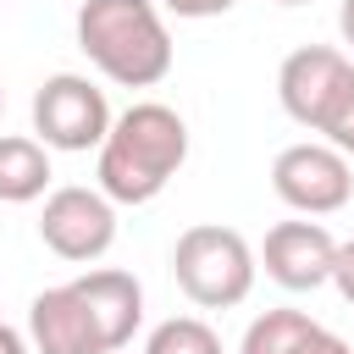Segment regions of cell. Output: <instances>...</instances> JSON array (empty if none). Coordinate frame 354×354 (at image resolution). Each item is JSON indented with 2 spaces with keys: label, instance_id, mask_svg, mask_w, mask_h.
Here are the masks:
<instances>
[{
  "label": "cell",
  "instance_id": "obj_19",
  "mask_svg": "<svg viewBox=\"0 0 354 354\" xmlns=\"http://www.w3.org/2000/svg\"><path fill=\"white\" fill-rule=\"evenodd\" d=\"M337 33H343V44L354 50V0H343V6H337Z\"/></svg>",
  "mask_w": 354,
  "mask_h": 354
},
{
  "label": "cell",
  "instance_id": "obj_1",
  "mask_svg": "<svg viewBox=\"0 0 354 354\" xmlns=\"http://www.w3.org/2000/svg\"><path fill=\"white\" fill-rule=\"evenodd\" d=\"M94 155V188L111 205H149L188 160V122L166 100H133L122 116H111V133Z\"/></svg>",
  "mask_w": 354,
  "mask_h": 354
},
{
  "label": "cell",
  "instance_id": "obj_20",
  "mask_svg": "<svg viewBox=\"0 0 354 354\" xmlns=\"http://www.w3.org/2000/svg\"><path fill=\"white\" fill-rule=\"evenodd\" d=\"M277 6H310V0H277Z\"/></svg>",
  "mask_w": 354,
  "mask_h": 354
},
{
  "label": "cell",
  "instance_id": "obj_15",
  "mask_svg": "<svg viewBox=\"0 0 354 354\" xmlns=\"http://www.w3.org/2000/svg\"><path fill=\"white\" fill-rule=\"evenodd\" d=\"M293 354H354V348H348V337H337L332 326H321V321H315V326L293 343Z\"/></svg>",
  "mask_w": 354,
  "mask_h": 354
},
{
  "label": "cell",
  "instance_id": "obj_8",
  "mask_svg": "<svg viewBox=\"0 0 354 354\" xmlns=\"http://www.w3.org/2000/svg\"><path fill=\"white\" fill-rule=\"evenodd\" d=\"M348 55L337 50V44H299L282 66H277V100H282V111L299 122V127H321V116H326V105L337 100V88H343V77H348Z\"/></svg>",
  "mask_w": 354,
  "mask_h": 354
},
{
  "label": "cell",
  "instance_id": "obj_5",
  "mask_svg": "<svg viewBox=\"0 0 354 354\" xmlns=\"http://www.w3.org/2000/svg\"><path fill=\"white\" fill-rule=\"evenodd\" d=\"M271 188L288 210L299 216H337L348 199H354V166L348 155H337L332 144L321 138H304V144H288L277 149L271 160Z\"/></svg>",
  "mask_w": 354,
  "mask_h": 354
},
{
  "label": "cell",
  "instance_id": "obj_3",
  "mask_svg": "<svg viewBox=\"0 0 354 354\" xmlns=\"http://www.w3.org/2000/svg\"><path fill=\"white\" fill-rule=\"evenodd\" d=\"M254 249L238 227H221V221H194L188 232H177V249H171V277L177 288L188 293V304L199 310H232L249 299L254 288Z\"/></svg>",
  "mask_w": 354,
  "mask_h": 354
},
{
  "label": "cell",
  "instance_id": "obj_4",
  "mask_svg": "<svg viewBox=\"0 0 354 354\" xmlns=\"http://www.w3.org/2000/svg\"><path fill=\"white\" fill-rule=\"evenodd\" d=\"M111 133V100L94 77L83 72H55L39 83L33 94V138L44 149H61V155H83V149H100Z\"/></svg>",
  "mask_w": 354,
  "mask_h": 354
},
{
  "label": "cell",
  "instance_id": "obj_14",
  "mask_svg": "<svg viewBox=\"0 0 354 354\" xmlns=\"http://www.w3.org/2000/svg\"><path fill=\"white\" fill-rule=\"evenodd\" d=\"M321 144H332L337 155H348L354 160V66H348V77H343V88H337V100L326 105V116H321Z\"/></svg>",
  "mask_w": 354,
  "mask_h": 354
},
{
  "label": "cell",
  "instance_id": "obj_13",
  "mask_svg": "<svg viewBox=\"0 0 354 354\" xmlns=\"http://www.w3.org/2000/svg\"><path fill=\"white\" fill-rule=\"evenodd\" d=\"M144 354H221V337L210 321L199 315H166L149 337H144Z\"/></svg>",
  "mask_w": 354,
  "mask_h": 354
},
{
  "label": "cell",
  "instance_id": "obj_17",
  "mask_svg": "<svg viewBox=\"0 0 354 354\" xmlns=\"http://www.w3.org/2000/svg\"><path fill=\"white\" fill-rule=\"evenodd\" d=\"M332 288L343 293V304H354V238L337 243V254H332Z\"/></svg>",
  "mask_w": 354,
  "mask_h": 354
},
{
  "label": "cell",
  "instance_id": "obj_10",
  "mask_svg": "<svg viewBox=\"0 0 354 354\" xmlns=\"http://www.w3.org/2000/svg\"><path fill=\"white\" fill-rule=\"evenodd\" d=\"M72 288H77V299L88 304L105 348H111V354L127 348L133 332H138V321H144V282H138L133 271H122V266H94V271H83Z\"/></svg>",
  "mask_w": 354,
  "mask_h": 354
},
{
  "label": "cell",
  "instance_id": "obj_6",
  "mask_svg": "<svg viewBox=\"0 0 354 354\" xmlns=\"http://www.w3.org/2000/svg\"><path fill=\"white\" fill-rule=\"evenodd\" d=\"M39 238H44L50 254H61L72 266H88L116 243V205L100 188H83V183L50 188L44 210H39Z\"/></svg>",
  "mask_w": 354,
  "mask_h": 354
},
{
  "label": "cell",
  "instance_id": "obj_9",
  "mask_svg": "<svg viewBox=\"0 0 354 354\" xmlns=\"http://www.w3.org/2000/svg\"><path fill=\"white\" fill-rule=\"evenodd\" d=\"M28 343H33V354H111L72 282L33 293V304H28Z\"/></svg>",
  "mask_w": 354,
  "mask_h": 354
},
{
  "label": "cell",
  "instance_id": "obj_7",
  "mask_svg": "<svg viewBox=\"0 0 354 354\" xmlns=\"http://www.w3.org/2000/svg\"><path fill=\"white\" fill-rule=\"evenodd\" d=\"M332 254H337V238L321 227V221H277L271 232H266V243H260V266H266V277L277 282V288H288V293H315V288H326L332 282Z\"/></svg>",
  "mask_w": 354,
  "mask_h": 354
},
{
  "label": "cell",
  "instance_id": "obj_11",
  "mask_svg": "<svg viewBox=\"0 0 354 354\" xmlns=\"http://www.w3.org/2000/svg\"><path fill=\"white\" fill-rule=\"evenodd\" d=\"M50 149L33 133H0V199L6 205H33L50 188Z\"/></svg>",
  "mask_w": 354,
  "mask_h": 354
},
{
  "label": "cell",
  "instance_id": "obj_21",
  "mask_svg": "<svg viewBox=\"0 0 354 354\" xmlns=\"http://www.w3.org/2000/svg\"><path fill=\"white\" fill-rule=\"evenodd\" d=\"M0 116H6V88H0Z\"/></svg>",
  "mask_w": 354,
  "mask_h": 354
},
{
  "label": "cell",
  "instance_id": "obj_16",
  "mask_svg": "<svg viewBox=\"0 0 354 354\" xmlns=\"http://www.w3.org/2000/svg\"><path fill=\"white\" fill-rule=\"evenodd\" d=\"M155 6H166L171 17H188V22H205V17H227L238 0H155Z\"/></svg>",
  "mask_w": 354,
  "mask_h": 354
},
{
  "label": "cell",
  "instance_id": "obj_2",
  "mask_svg": "<svg viewBox=\"0 0 354 354\" xmlns=\"http://www.w3.org/2000/svg\"><path fill=\"white\" fill-rule=\"evenodd\" d=\"M77 50L116 88H155L171 72V28L155 0H83Z\"/></svg>",
  "mask_w": 354,
  "mask_h": 354
},
{
  "label": "cell",
  "instance_id": "obj_12",
  "mask_svg": "<svg viewBox=\"0 0 354 354\" xmlns=\"http://www.w3.org/2000/svg\"><path fill=\"white\" fill-rule=\"evenodd\" d=\"M310 326H315V321H310L304 310H266V315L249 321L238 354H293V343H299Z\"/></svg>",
  "mask_w": 354,
  "mask_h": 354
},
{
  "label": "cell",
  "instance_id": "obj_18",
  "mask_svg": "<svg viewBox=\"0 0 354 354\" xmlns=\"http://www.w3.org/2000/svg\"><path fill=\"white\" fill-rule=\"evenodd\" d=\"M0 354H33V343H28L17 326H6V321H0Z\"/></svg>",
  "mask_w": 354,
  "mask_h": 354
}]
</instances>
